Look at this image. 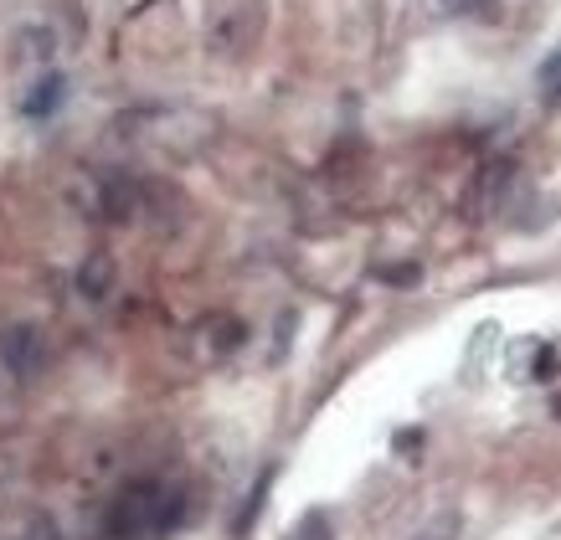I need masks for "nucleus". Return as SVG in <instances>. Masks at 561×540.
I'll use <instances>...</instances> for the list:
<instances>
[{
    "label": "nucleus",
    "mask_w": 561,
    "mask_h": 540,
    "mask_svg": "<svg viewBox=\"0 0 561 540\" xmlns=\"http://www.w3.org/2000/svg\"><path fill=\"white\" fill-rule=\"evenodd\" d=\"M21 51H26V57H36V62H51V51H57V36L42 32V26H26V32H21Z\"/></svg>",
    "instance_id": "8"
},
{
    "label": "nucleus",
    "mask_w": 561,
    "mask_h": 540,
    "mask_svg": "<svg viewBox=\"0 0 561 540\" xmlns=\"http://www.w3.org/2000/svg\"><path fill=\"white\" fill-rule=\"evenodd\" d=\"M181 520H186V494L175 484H160V479H139L108 505L103 530L114 540H160Z\"/></svg>",
    "instance_id": "1"
},
{
    "label": "nucleus",
    "mask_w": 561,
    "mask_h": 540,
    "mask_svg": "<svg viewBox=\"0 0 561 540\" xmlns=\"http://www.w3.org/2000/svg\"><path fill=\"white\" fill-rule=\"evenodd\" d=\"M479 0H443V11H474Z\"/></svg>",
    "instance_id": "15"
},
{
    "label": "nucleus",
    "mask_w": 561,
    "mask_h": 540,
    "mask_svg": "<svg viewBox=\"0 0 561 540\" xmlns=\"http://www.w3.org/2000/svg\"><path fill=\"white\" fill-rule=\"evenodd\" d=\"M381 278H387V284H417V268H412V263H397V268H381Z\"/></svg>",
    "instance_id": "14"
},
{
    "label": "nucleus",
    "mask_w": 561,
    "mask_h": 540,
    "mask_svg": "<svg viewBox=\"0 0 561 540\" xmlns=\"http://www.w3.org/2000/svg\"><path fill=\"white\" fill-rule=\"evenodd\" d=\"M294 540H330V520H324V509H309L305 520H299V530H294Z\"/></svg>",
    "instance_id": "10"
},
{
    "label": "nucleus",
    "mask_w": 561,
    "mask_h": 540,
    "mask_svg": "<svg viewBox=\"0 0 561 540\" xmlns=\"http://www.w3.org/2000/svg\"><path fill=\"white\" fill-rule=\"evenodd\" d=\"M21 540H62V536H57V520H51V515H32L26 530H21Z\"/></svg>",
    "instance_id": "11"
},
{
    "label": "nucleus",
    "mask_w": 561,
    "mask_h": 540,
    "mask_svg": "<svg viewBox=\"0 0 561 540\" xmlns=\"http://www.w3.org/2000/svg\"><path fill=\"white\" fill-rule=\"evenodd\" d=\"M561 371V360H557V351H546V345H536V381H551V376Z\"/></svg>",
    "instance_id": "12"
},
{
    "label": "nucleus",
    "mask_w": 561,
    "mask_h": 540,
    "mask_svg": "<svg viewBox=\"0 0 561 540\" xmlns=\"http://www.w3.org/2000/svg\"><path fill=\"white\" fill-rule=\"evenodd\" d=\"M62 99H68V78H62L57 68H47L32 83V93L21 99V114H26V118H51L57 108H62Z\"/></svg>",
    "instance_id": "4"
},
{
    "label": "nucleus",
    "mask_w": 561,
    "mask_h": 540,
    "mask_svg": "<svg viewBox=\"0 0 561 540\" xmlns=\"http://www.w3.org/2000/svg\"><path fill=\"white\" fill-rule=\"evenodd\" d=\"M263 26H268V0H221L206 21V42L221 57H242L263 42Z\"/></svg>",
    "instance_id": "2"
},
{
    "label": "nucleus",
    "mask_w": 561,
    "mask_h": 540,
    "mask_svg": "<svg viewBox=\"0 0 561 540\" xmlns=\"http://www.w3.org/2000/svg\"><path fill=\"white\" fill-rule=\"evenodd\" d=\"M108 288H114V263H108L103 253H88V257H83V268H78V294L99 305Z\"/></svg>",
    "instance_id": "7"
},
{
    "label": "nucleus",
    "mask_w": 561,
    "mask_h": 540,
    "mask_svg": "<svg viewBox=\"0 0 561 540\" xmlns=\"http://www.w3.org/2000/svg\"><path fill=\"white\" fill-rule=\"evenodd\" d=\"M541 83H546V93H561V51H551L541 62Z\"/></svg>",
    "instance_id": "13"
},
{
    "label": "nucleus",
    "mask_w": 561,
    "mask_h": 540,
    "mask_svg": "<svg viewBox=\"0 0 561 540\" xmlns=\"http://www.w3.org/2000/svg\"><path fill=\"white\" fill-rule=\"evenodd\" d=\"M0 366L16 376V381H32L42 366H47V340L36 324H11L0 335Z\"/></svg>",
    "instance_id": "3"
},
{
    "label": "nucleus",
    "mask_w": 561,
    "mask_h": 540,
    "mask_svg": "<svg viewBox=\"0 0 561 540\" xmlns=\"http://www.w3.org/2000/svg\"><path fill=\"white\" fill-rule=\"evenodd\" d=\"M242 340H248V330H242L238 320H227V314L202 324V355H211V360H217V355H232Z\"/></svg>",
    "instance_id": "6"
},
{
    "label": "nucleus",
    "mask_w": 561,
    "mask_h": 540,
    "mask_svg": "<svg viewBox=\"0 0 561 540\" xmlns=\"http://www.w3.org/2000/svg\"><path fill=\"white\" fill-rule=\"evenodd\" d=\"M459 530H463L459 509H443L433 525H423V536H417V540H459Z\"/></svg>",
    "instance_id": "9"
},
{
    "label": "nucleus",
    "mask_w": 561,
    "mask_h": 540,
    "mask_svg": "<svg viewBox=\"0 0 561 540\" xmlns=\"http://www.w3.org/2000/svg\"><path fill=\"white\" fill-rule=\"evenodd\" d=\"M99 202H103V217L108 221H129L139 211V186L129 181V175H108Z\"/></svg>",
    "instance_id": "5"
}]
</instances>
